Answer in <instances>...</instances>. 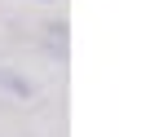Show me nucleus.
Here are the masks:
<instances>
[{
	"label": "nucleus",
	"instance_id": "obj_1",
	"mask_svg": "<svg viewBox=\"0 0 150 137\" xmlns=\"http://www.w3.org/2000/svg\"><path fill=\"white\" fill-rule=\"evenodd\" d=\"M0 84H5V89H13L18 97H31V93H35L27 80H18V75H9V71H0Z\"/></svg>",
	"mask_w": 150,
	"mask_h": 137
}]
</instances>
